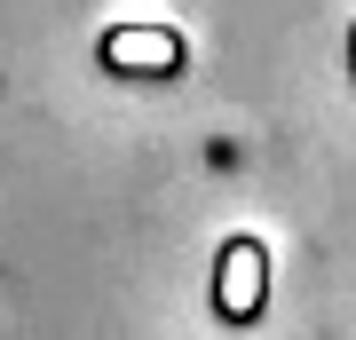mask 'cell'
<instances>
[{
  "label": "cell",
  "instance_id": "3957f363",
  "mask_svg": "<svg viewBox=\"0 0 356 340\" xmlns=\"http://www.w3.org/2000/svg\"><path fill=\"white\" fill-rule=\"evenodd\" d=\"M348 48H356V32H348Z\"/></svg>",
  "mask_w": 356,
  "mask_h": 340
},
{
  "label": "cell",
  "instance_id": "7a4b0ae2",
  "mask_svg": "<svg viewBox=\"0 0 356 340\" xmlns=\"http://www.w3.org/2000/svg\"><path fill=\"white\" fill-rule=\"evenodd\" d=\"M95 56H103V72H119V79H175L182 63H191V40L166 32V24H111Z\"/></svg>",
  "mask_w": 356,
  "mask_h": 340
},
{
  "label": "cell",
  "instance_id": "6da1fadb",
  "mask_svg": "<svg viewBox=\"0 0 356 340\" xmlns=\"http://www.w3.org/2000/svg\"><path fill=\"white\" fill-rule=\"evenodd\" d=\"M214 309H222V325H254V316L269 309V253L261 238H222L214 253Z\"/></svg>",
  "mask_w": 356,
  "mask_h": 340
}]
</instances>
